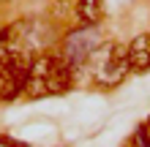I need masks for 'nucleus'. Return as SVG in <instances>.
<instances>
[{
  "label": "nucleus",
  "instance_id": "1",
  "mask_svg": "<svg viewBox=\"0 0 150 147\" xmlns=\"http://www.w3.org/2000/svg\"><path fill=\"white\" fill-rule=\"evenodd\" d=\"M98 44H101V33L96 30V25H82V27L68 33L66 46L60 55H63V60L71 68H76V65L87 63L93 52H98Z\"/></svg>",
  "mask_w": 150,
  "mask_h": 147
},
{
  "label": "nucleus",
  "instance_id": "2",
  "mask_svg": "<svg viewBox=\"0 0 150 147\" xmlns=\"http://www.w3.org/2000/svg\"><path fill=\"white\" fill-rule=\"evenodd\" d=\"M128 55H126V46L123 44H112L107 46V52L101 55V63L96 68V84H101V87H117V84L128 76Z\"/></svg>",
  "mask_w": 150,
  "mask_h": 147
},
{
  "label": "nucleus",
  "instance_id": "3",
  "mask_svg": "<svg viewBox=\"0 0 150 147\" xmlns=\"http://www.w3.org/2000/svg\"><path fill=\"white\" fill-rule=\"evenodd\" d=\"M126 55H128L131 71H147L150 68V33H139L126 46Z\"/></svg>",
  "mask_w": 150,
  "mask_h": 147
},
{
  "label": "nucleus",
  "instance_id": "4",
  "mask_svg": "<svg viewBox=\"0 0 150 147\" xmlns=\"http://www.w3.org/2000/svg\"><path fill=\"white\" fill-rule=\"evenodd\" d=\"M44 84H47L49 96H63V93H68L71 84H74V68L68 65L66 60H60V63L52 68V74L44 79Z\"/></svg>",
  "mask_w": 150,
  "mask_h": 147
},
{
  "label": "nucleus",
  "instance_id": "5",
  "mask_svg": "<svg viewBox=\"0 0 150 147\" xmlns=\"http://www.w3.org/2000/svg\"><path fill=\"white\" fill-rule=\"evenodd\" d=\"M74 14L82 25H98L104 16V0H76Z\"/></svg>",
  "mask_w": 150,
  "mask_h": 147
},
{
  "label": "nucleus",
  "instance_id": "6",
  "mask_svg": "<svg viewBox=\"0 0 150 147\" xmlns=\"http://www.w3.org/2000/svg\"><path fill=\"white\" fill-rule=\"evenodd\" d=\"M128 147H150V139L145 136V131H142V128H139V131L134 134V139H131V144H128Z\"/></svg>",
  "mask_w": 150,
  "mask_h": 147
},
{
  "label": "nucleus",
  "instance_id": "7",
  "mask_svg": "<svg viewBox=\"0 0 150 147\" xmlns=\"http://www.w3.org/2000/svg\"><path fill=\"white\" fill-rule=\"evenodd\" d=\"M52 14H55L57 19H60V16H66V14H68V8H66V0H55V3H52Z\"/></svg>",
  "mask_w": 150,
  "mask_h": 147
},
{
  "label": "nucleus",
  "instance_id": "8",
  "mask_svg": "<svg viewBox=\"0 0 150 147\" xmlns=\"http://www.w3.org/2000/svg\"><path fill=\"white\" fill-rule=\"evenodd\" d=\"M0 144H6V147H28V144H19V142H11L8 136H0Z\"/></svg>",
  "mask_w": 150,
  "mask_h": 147
},
{
  "label": "nucleus",
  "instance_id": "9",
  "mask_svg": "<svg viewBox=\"0 0 150 147\" xmlns=\"http://www.w3.org/2000/svg\"><path fill=\"white\" fill-rule=\"evenodd\" d=\"M142 131H145V136H147V139H150V120H147V123L142 125Z\"/></svg>",
  "mask_w": 150,
  "mask_h": 147
}]
</instances>
